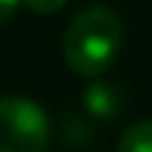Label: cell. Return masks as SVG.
Listing matches in <instances>:
<instances>
[{
	"label": "cell",
	"instance_id": "obj_1",
	"mask_svg": "<svg viewBox=\"0 0 152 152\" xmlns=\"http://www.w3.org/2000/svg\"><path fill=\"white\" fill-rule=\"evenodd\" d=\"M120 45H123L120 19L104 5L80 11L67 24L61 37V53L67 64L86 77L102 75L120 53Z\"/></svg>",
	"mask_w": 152,
	"mask_h": 152
},
{
	"label": "cell",
	"instance_id": "obj_2",
	"mask_svg": "<svg viewBox=\"0 0 152 152\" xmlns=\"http://www.w3.org/2000/svg\"><path fill=\"white\" fill-rule=\"evenodd\" d=\"M51 120L45 110L24 96L0 99V152H45Z\"/></svg>",
	"mask_w": 152,
	"mask_h": 152
},
{
	"label": "cell",
	"instance_id": "obj_3",
	"mask_svg": "<svg viewBox=\"0 0 152 152\" xmlns=\"http://www.w3.org/2000/svg\"><path fill=\"white\" fill-rule=\"evenodd\" d=\"M123 102H126V96H123L120 86H115V83H110V80L94 83V86L86 91V96H83L86 110H88L91 115H96V118H115V115L123 110Z\"/></svg>",
	"mask_w": 152,
	"mask_h": 152
},
{
	"label": "cell",
	"instance_id": "obj_4",
	"mask_svg": "<svg viewBox=\"0 0 152 152\" xmlns=\"http://www.w3.org/2000/svg\"><path fill=\"white\" fill-rule=\"evenodd\" d=\"M118 152H152V120L128 126L118 142Z\"/></svg>",
	"mask_w": 152,
	"mask_h": 152
},
{
	"label": "cell",
	"instance_id": "obj_5",
	"mask_svg": "<svg viewBox=\"0 0 152 152\" xmlns=\"http://www.w3.org/2000/svg\"><path fill=\"white\" fill-rule=\"evenodd\" d=\"M29 11H35V13H53V11H59L67 0H21Z\"/></svg>",
	"mask_w": 152,
	"mask_h": 152
},
{
	"label": "cell",
	"instance_id": "obj_6",
	"mask_svg": "<svg viewBox=\"0 0 152 152\" xmlns=\"http://www.w3.org/2000/svg\"><path fill=\"white\" fill-rule=\"evenodd\" d=\"M21 5V0H0V27L16 13V8Z\"/></svg>",
	"mask_w": 152,
	"mask_h": 152
}]
</instances>
